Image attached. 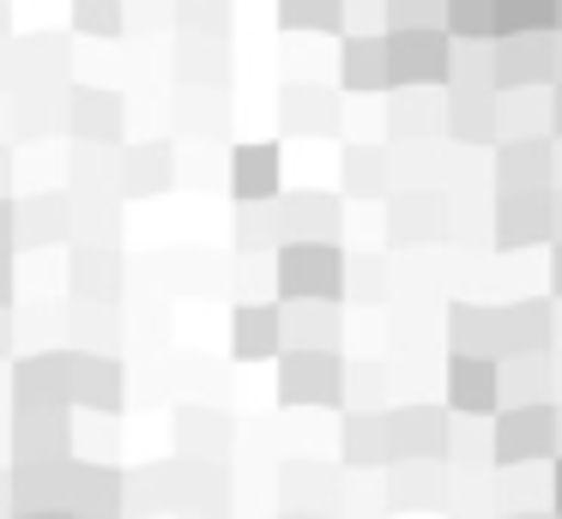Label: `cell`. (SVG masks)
Segmentation results:
<instances>
[{
	"label": "cell",
	"mask_w": 562,
	"mask_h": 519,
	"mask_svg": "<svg viewBox=\"0 0 562 519\" xmlns=\"http://www.w3.org/2000/svg\"><path fill=\"white\" fill-rule=\"evenodd\" d=\"M465 393H472V405H465V410H490V369H484V362H472V357L453 369V398H465Z\"/></svg>",
	"instance_id": "1"
},
{
	"label": "cell",
	"mask_w": 562,
	"mask_h": 519,
	"mask_svg": "<svg viewBox=\"0 0 562 519\" xmlns=\"http://www.w3.org/2000/svg\"><path fill=\"white\" fill-rule=\"evenodd\" d=\"M381 60H387L381 48H363V43H357V48H351V84H363V79L375 84V79H381Z\"/></svg>",
	"instance_id": "2"
}]
</instances>
